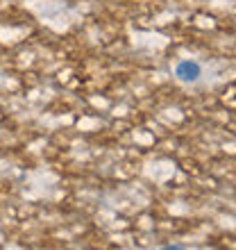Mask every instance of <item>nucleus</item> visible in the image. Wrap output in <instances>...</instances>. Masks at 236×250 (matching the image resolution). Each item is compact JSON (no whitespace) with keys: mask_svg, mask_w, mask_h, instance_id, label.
Wrapping results in <instances>:
<instances>
[{"mask_svg":"<svg viewBox=\"0 0 236 250\" xmlns=\"http://www.w3.org/2000/svg\"><path fill=\"white\" fill-rule=\"evenodd\" d=\"M175 75L179 82H196L202 75V66L193 60H184L175 66Z\"/></svg>","mask_w":236,"mask_h":250,"instance_id":"nucleus-1","label":"nucleus"}]
</instances>
